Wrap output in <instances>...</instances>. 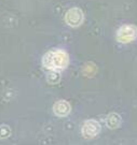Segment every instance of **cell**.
Returning <instances> with one entry per match:
<instances>
[{
  "instance_id": "cell-1",
  "label": "cell",
  "mask_w": 137,
  "mask_h": 145,
  "mask_svg": "<svg viewBox=\"0 0 137 145\" xmlns=\"http://www.w3.org/2000/svg\"><path fill=\"white\" fill-rule=\"evenodd\" d=\"M69 56L63 50H52L42 58V65L50 71H62L68 66Z\"/></svg>"
},
{
  "instance_id": "cell-2",
  "label": "cell",
  "mask_w": 137,
  "mask_h": 145,
  "mask_svg": "<svg viewBox=\"0 0 137 145\" xmlns=\"http://www.w3.org/2000/svg\"><path fill=\"white\" fill-rule=\"evenodd\" d=\"M137 39V27L132 24L123 25L117 31V40L121 43H130Z\"/></svg>"
},
{
  "instance_id": "cell-3",
  "label": "cell",
  "mask_w": 137,
  "mask_h": 145,
  "mask_svg": "<svg viewBox=\"0 0 137 145\" xmlns=\"http://www.w3.org/2000/svg\"><path fill=\"white\" fill-rule=\"evenodd\" d=\"M66 21H67V23L70 26H78L83 21V14H82V12L79 9L74 8V9H71V10H69L67 12Z\"/></svg>"
},
{
  "instance_id": "cell-4",
  "label": "cell",
  "mask_w": 137,
  "mask_h": 145,
  "mask_svg": "<svg viewBox=\"0 0 137 145\" xmlns=\"http://www.w3.org/2000/svg\"><path fill=\"white\" fill-rule=\"evenodd\" d=\"M100 127L99 124L95 120H89L86 121L82 128V133L85 138H93L99 132Z\"/></svg>"
},
{
  "instance_id": "cell-5",
  "label": "cell",
  "mask_w": 137,
  "mask_h": 145,
  "mask_svg": "<svg viewBox=\"0 0 137 145\" xmlns=\"http://www.w3.org/2000/svg\"><path fill=\"white\" fill-rule=\"evenodd\" d=\"M54 112L58 116H66L70 112V105L66 101H58L54 105Z\"/></svg>"
}]
</instances>
